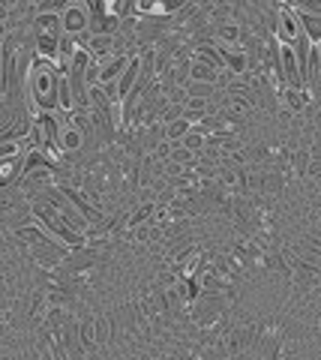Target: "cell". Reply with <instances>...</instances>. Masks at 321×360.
<instances>
[{
    "label": "cell",
    "mask_w": 321,
    "mask_h": 360,
    "mask_svg": "<svg viewBox=\"0 0 321 360\" xmlns=\"http://www.w3.org/2000/svg\"><path fill=\"white\" fill-rule=\"evenodd\" d=\"M219 72L216 66H210L207 60H198V58H192L190 60V82H198V84H216L219 82Z\"/></svg>",
    "instance_id": "obj_5"
},
{
    "label": "cell",
    "mask_w": 321,
    "mask_h": 360,
    "mask_svg": "<svg viewBox=\"0 0 321 360\" xmlns=\"http://www.w3.org/2000/svg\"><path fill=\"white\" fill-rule=\"evenodd\" d=\"M58 189H60V193L66 195V201H70V205H72L75 210H79L87 222L93 225V229H96V225H103V210L93 207L91 201H87V195L81 193V189H75V186H70V184H60Z\"/></svg>",
    "instance_id": "obj_3"
},
{
    "label": "cell",
    "mask_w": 321,
    "mask_h": 360,
    "mask_svg": "<svg viewBox=\"0 0 321 360\" xmlns=\"http://www.w3.org/2000/svg\"><path fill=\"white\" fill-rule=\"evenodd\" d=\"M93 324H96V342L99 345L108 342V330H112V328H108V319H96Z\"/></svg>",
    "instance_id": "obj_8"
},
{
    "label": "cell",
    "mask_w": 321,
    "mask_h": 360,
    "mask_svg": "<svg viewBox=\"0 0 321 360\" xmlns=\"http://www.w3.org/2000/svg\"><path fill=\"white\" fill-rule=\"evenodd\" d=\"M60 25H63V33L66 37H72L75 42L87 49V42H91V4H63L60 9Z\"/></svg>",
    "instance_id": "obj_2"
},
{
    "label": "cell",
    "mask_w": 321,
    "mask_h": 360,
    "mask_svg": "<svg viewBox=\"0 0 321 360\" xmlns=\"http://www.w3.org/2000/svg\"><path fill=\"white\" fill-rule=\"evenodd\" d=\"M181 144H183V148L190 150V153L202 156V153H204V148H207V135H204L202 129H195V127H192L190 132H186V139H183Z\"/></svg>",
    "instance_id": "obj_7"
},
{
    "label": "cell",
    "mask_w": 321,
    "mask_h": 360,
    "mask_svg": "<svg viewBox=\"0 0 321 360\" xmlns=\"http://www.w3.org/2000/svg\"><path fill=\"white\" fill-rule=\"evenodd\" d=\"M190 129H192V123H190V120H183V117H177V120H171V123H165V141L181 144Z\"/></svg>",
    "instance_id": "obj_6"
},
{
    "label": "cell",
    "mask_w": 321,
    "mask_h": 360,
    "mask_svg": "<svg viewBox=\"0 0 321 360\" xmlns=\"http://www.w3.org/2000/svg\"><path fill=\"white\" fill-rule=\"evenodd\" d=\"M138 78H141V54H136V58L129 60V66L124 70V75L117 78V105H124L126 99H129V94L136 90V84H138Z\"/></svg>",
    "instance_id": "obj_4"
},
{
    "label": "cell",
    "mask_w": 321,
    "mask_h": 360,
    "mask_svg": "<svg viewBox=\"0 0 321 360\" xmlns=\"http://www.w3.org/2000/svg\"><path fill=\"white\" fill-rule=\"evenodd\" d=\"M30 210H33V219H37V222H39L42 229H46L58 243H63L66 250H72V252L84 250L87 238H84V234H79V231H72L70 225H66V222L58 217V210L48 207L46 201H30Z\"/></svg>",
    "instance_id": "obj_1"
}]
</instances>
